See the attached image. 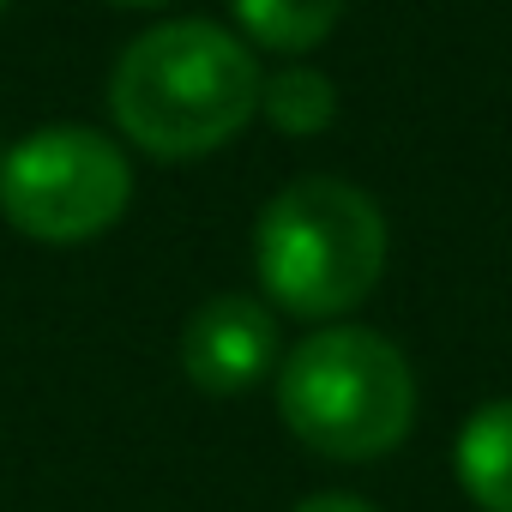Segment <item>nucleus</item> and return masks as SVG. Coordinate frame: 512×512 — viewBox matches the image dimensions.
Wrapping results in <instances>:
<instances>
[{"instance_id":"obj_11","label":"nucleus","mask_w":512,"mask_h":512,"mask_svg":"<svg viewBox=\"0 0 512 512\" xmlns=\"http://www.w3.org/2000/svg\"><path fill=\"white\" fill-rule=\"evenodd\" d=\"M0 13H7V0H0Z\"/></svg>"},{"instance_id":"obj_3","label":"nucleus","mask_w":512,"mask_h":512,"mask_svg":"<svg viewBox=\"0 0 512 512\" xmlns=\"http://www.w3.org/2000/svg\"><path fill=\"white\" fill-rule=\"evenodd\" d=\"M278 416L308 452L374 464L416 428V374L386 332L332 320L278 362Z\"/></svg>"},{"instance_id":"obj_7","label":"nucleus","mask_w":512,"mask_h":512,"mask_svg":"<svg viewBox=\"0 0 512 512\" xmlns=\"http://www.w3.org/2000/svg\"><path fill=\"white\" fill-rule=\"evenodd\" d=\"M229 7H235V25L247 31V43L290 55V61L320 49L344 19V0H229Z\"/></svg>"},{"instance_id":"obj_1","label":"nucleus","mask_w":512,"mask_h":512,"mask_svg":"<svg viewBox=\"0 0 512 512\" xmlns=\"http://www.w3.org/2000/svg\"><path fill=\"white\" fill-rule=\"evenodd\" d=\"M260 91L266 73L235 31L211 19H175L139 31L121 49L109 73V115L139 151L193 163L223 151L260 115Z\"/></svg>"},{"instance_id":"obj_6","label":"nucleus","mask_w":512,"mask_h":512,"mask_svg":"<svg viewBox=\"0 0 512 512\" xmlns=\"http://www.w3.org/2000/svg\"><path fill=\"white\" fill-rule=\"evenodd\" d=\"M452 476L476 512H512V398H488L452 440Z\"/></svg>"},{"instance_id":"obj_8","label":"nucleus","mask_w":512,"mask_h":512,"mask_svg":"<svg viewBox=\"0 0 512 512\" xmlns=\"http://www.w3.org/2000/svg\"><path fill=\"white\" fill-rule=\"evenodd\" d=\"M260 115L284 133V139H314L338 121V85L320 73V67H278L266 73V91H260Z\"/></svg>"},{"instance_id":"obj_2","label":"nucleus","mask_w":512,"mask_h":512,"mask_svg":"<svg viewBox=\"0 0 512 512\" xmlns=\"http://www.w3.org/2000/svg\"><path fill=\"white\" fill-rule=\"evenodd\" d=\"M253 272L278 314L332 326L362 308L386 272L380 199L338 175H302L278 187L253 223Z\"/></svg>"},{"instance_id":"obj_5","label":"nucleus","mask_w":512,"mask_h":512,"mask_svg":"<svg viewBox=\"0 0 512 512\" xmlns=\"http://www.w3.org/2000/svg\"><path fill=\"white\" fill-rule=\"evenodd\" d=\"M181 374L205 398H241L278 374V314L266 296H205L181 326Z\"/></svg>"},{"instance_id":"obj_9","label":"nucleus","mask_w":512,"mask_h":512,"mask_svg":"<svg viewBox=\"0 0 512 512\" xmlns=\"http://www.w3.org/2000/svg\"><path fill=\"white\" fill-rule=\"evenodd\" d=\"M290 512H374V506H368L362 494H338V488H332V494H308V500H296Z\"/></svg>"},{"instance_id":"obj_12","label":"nucleus","mask_w":512,"mask_h":512,"mask_svg":"<svg viewBox=\"0 0 512 512\" xmlns=\"http://www.w3.org/2000/svg\"><path fill=\"white\" fill-rule=\"evenodd\" d=\"M0 157H7V145H0Z\"/></svg>"},{"instance_id":"obj_4","label":"nucleus","mask_w":512,"mask_h":512,"mask_svg":"<svg viewBox=\"0 0 512 512\" xmlns=\"http://www.w3.org/2000/svg\"><path fill=\"white\" fill-rule=\"evenodd\" d=\"M127 205L133 163L97 127H37L0 157V217L31 241H97L127 217Z\"/></svg>"},{"instance_id":"obj_10","label":"nucleus","mask_w":512,"mask_h":512,"mask_svg":"<svg viewBox=\"0 0 512 512\" xmlns=\"http://www.w3.org/2000/svg\"><path fill=\"white\" fill-rule=\"evenodd\" d=\"M115 7H163V0H115Z\"/></svg>"}]
</instances>
